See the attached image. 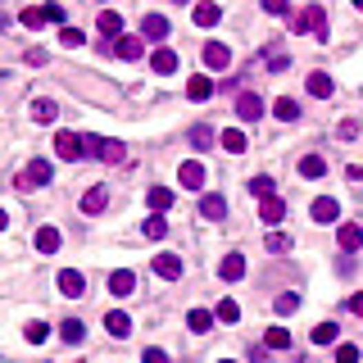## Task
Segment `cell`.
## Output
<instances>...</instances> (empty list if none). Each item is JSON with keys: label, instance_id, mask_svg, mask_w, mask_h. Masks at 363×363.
I'll list each match as a JSON object with an SVG mask.
<instances>
[{"label": "cell", "instance_id": "6da1fadb", "mask_svg": "<svg viewBox=\"0 0 363 363\" xmlns=\"http://www.w3.org/2000/svg\"><path fill=\"white\" fill-rule=\"evenodd\" d=\"M291 32H313L318 41H327V10H322V5H309V10H300L295 23H291Z\"/></svg>", "mask_w": 363, "mask_h": 363}, {"label": "cell", "instance_id": "7a4b0ae2", "mask_svg": "<svg viewBox=\"0 0 363 363\" xmlns=\"http://www.w3.org/2000/svg\"><path fill=\"white\" fill-rule=\"evenodd\" d=\"M50 177H55V168L45 164V159H32V164L14 177V187L19 191H37V187H50Z\"/></svg>", "mask_w": 363, "mask_h": 363}, {"label": "cell", "instance_id": "3957f363", "mask_svg": "<svg viewBox=\"0 0 363 363\" xmlns=\"http://www.w3.org/2000/svg\"><path fill=\"white\" fill-rule=\"evenodd\" d=\"M87 150L96 154V159H105V164H123V159H127V145L110 141V136H87Z\"/></svg>", "mask_w": 363, "mask_h": 363}, {"label": "cell", "instance_id": "277c9868", "mask_svg": "<svg viewBox=\"0 0 363 363\" xmlns=\"http://www.w3.org/2000/svg\"><path fill=\"white\" fill-rule=\"evenodd\" d=\"M55 154H59V159H68V164H77V159L87 154V136H77V132H55Z\"/></svg>", "mask_w": 363, "mask_h": 363}, {"label": "cell", "instance_id": "5b68a950", "mask_svg": "<svg viewBox=\"0 0 363 363\" xmlns=\"http://www.w3.org/2000/svg\"><path fill=\"white\" fill-rule=\"evenodd\" d=\"M236 118H245V123L264 118V96H254V91H241V96H236Z\"/></svg>", "mask_w": 363, "mask_h": 363}, {"label": "cell", "instance_id": "8992f818", "mask_svg": "<svg viewBox=\"0 0 363 363\" xmlns=\"http://www.w3.org/2000/svg\"><path fill=\"white\" fill-rule=\"evenodd\" d=\"M259 218H264L268 227H277V222L287 218V200L277 196V191H273V196H264V200H259Z\"/></svg>", "mask_w": 363, "mask_h": 363}, {"label": "cell", "instance_id": "52a82bcc", "mask_svg": "<svg viewBox=\"0 0 363 363\" xmlns=\"http://www.w3.org/2000/svg\"><path fill=\"white\" fill-rule=\"evenodd\" d=\"M336 245H341L345 254L363 250V227H359V222H341V227H336Z\"/></svg>", "mask_w": 363, "mask_h": 363}, {"label": "cell", "instance_id": "ba28073f", "mask_svg": "<svg viewBox=\"0 0 363 363\" xmlns=\"http://www.w3.org/2000/svg\"><path fill=\"white\" fill-rule=\"evenodd\" d=\"M177 182H182L187 191H200L205 187V164H200V159H187V164L177 168Z\"/></svg>", "mask_w": 363, "mask_h": 363}, {"label": "cell", "instance_id": "9c48e42d", "mask_svg": "<svg viewBox=\"0 0 363 363\" xmlns=\"http://www.w3.org/2000/svg\"><path fill=\"white\" fill-rule=\"evenodd\" d=\"M96 28H100V37H105V41H118V37H123V14L118 10H100Z\"/></svg>", "mask_w": 363, "mask_h": 363}, {"label": "cell", "instance_id": "30bf717a", "mask_svg": "<svg viewBox=\"0 0 363 363\" xmlns=\"http://www.w3.org/2000/svg\"><path fill=\"white\" fill-rule=\"evenodd\" d=\"M205 68H214V73L231 68V50L222 41H209V45H205Z\"/></svg>", "mask_w": 363, "mask_h": 363}, {"label": "cell", "instance_id": "8fae6325", "mask_svg": "<svg viewBox=\"0 0 363 363\" xmlns=\"http://www.w3.org/2000/svg\"><path fill=\"white\" fill-rule=\"evenodd\" d=\"M150 268L164 277V282H177V277H182V259H177V254H154Z\"/></svg>", "mask_w": 363, "mask_h": 363}, {"label": "cell", "instance_id": "7c38bea8", "mask_svg": "<svg viewBox=\"0 0 363 363\" xmlns=\"http://www.w3.org/2000/svg\"><path fill=\"white\" fill-rule=\"evenodd\" d=\"M141 37H145V41H164V37H168V19H164V14H145V19H141Z\"/></svg>", "mask_w": 363, "mask_h": 363}, {"label": "cell", "instance_id": "4fadbf2b", "mask_svg": "<svg viewBox=\"0 0 363 363\" xmlns=\"http://www.w3.org/2000/svg\"><path fill=\"white\" fill-rule=\"evenodd\" d=\"M200 218L222 222V218H227V200H222V196H214V191H209V196L200 200Z\"/></svg>", "mask_w": 363, "mask_h": 363}, {"label": "cell", "instance_id": "5bb4252c", "mask_svg": "<svg viewBox=\"0 0 363 363\" xmlns=\"http://www.w3.org/2000/svg\"><path fill=\"white\" fill-rule=\"evenodd\" d=\"M114 55L118 59H141L145 55V37H118V41H114Z\"/></svg>", "mask_w": 363, "mask_h": 363}, {"label": "cell", "instance_id": "9a60e30c", "mask_svg": "<svg viewBox=\"0 0 363 363\" xmlns=\"http://www.w3.org/2000/svg\"><path fill=\"white\" fill-rule=\"evenodd\" d=\"M59 291H64L68 300H77L82 291H87V277L77 273V268H64V273H59Z\"/></svg>", "mask_w": 363, "mask_h": 363}, {"label": "cell", "instance_id": "2e32d148", "mask_svg": "<svg viewBox=\"0 0 363 363\" xmlns=\"http://www.w3.org/2000/svg\"><path fill=\"white\" fill-rule=\"evenodd\" d=\"M309 214H313V222H336V218H341V205H336L331 196H318Z\"/></svg>", "mask_w": 363, "mask_h": 363}, {"label": "cell", "instance_id": "e0dca14e", "mask_svg": "<svg viewBox=\"0 0 363 363\" xmlns=\"http://www.w3.org/2000/svg\"><path fill=\"white\" fill-rule=\"evenodd\" d=\"M105 205H110V187H87V196H82V214H105Z\"/></svg>", "mask_w": 363, "mask_h": 363}, {"label": "cell", "instance_id": "ac0fdd59", "mask_svg": "<svg viewBox=\"0 0 363 363\" xmlns=\"http://www.w3.org/2000/svg\"><path fill=\"white\" fill-rule=\"evenodd\" d=\"M191 19H196V28H218L222 10H218V5H214V0H200V5H196V14H191Z\"/></svg>", "mask_w": 363, "mask_h": 363}, {"label": "cell", "instance_id": "d6986e66", "mask_svg": "<svg viewBox=\"0 0 363 363\" xmlns=\"http://www.w3.org/2000/svg\"><path fill=\"white\" fill-rule=\"evenodd\" d=\"M105 331H110V336H127V331H132V318H127V313H123V309H110V313H105Z\"/></svg>", "mask_w": 363, "mask_h": 363}, {"label": "cell", "instance_id": "ffe728a7", "mask_svg": "<svg viewBox=\"0 0 363 363\" xmlns=\"http://www.w3.org/2000/svg\"><path fill=\"white\" fill-rule=\"evenodd\" d=\"M218 277L222 282H241L245 277V254H227V259L218 264Z\"/></svg>", "mask_w": 363, "mask_h": 363}, {"label": "cell", "instance_id": "44dd1931", "mask_svg": "<svg viewBox=\"0 0 363 363\" xmlns=\"http://www.w3.org/2000/svg\"><path fill=\"white\" fill-rule=\"evenodd\" d=\"M110 291H114V295H132V291H136V273H132V268L110 273Z\"/></svg>", "mask_w": 363, "mask_h": 363}, {"label": "cell", "instance_id": "7402d4cb", "mask_svg": "<svg viewBox=\"0 0 363 363\" xmlns=\"http://www.w3.org/2000/svg\"><path fill=\"white\" fill-rule=\"evenodd\" d=\"M28 114H32V123H55L59 118V105H55V100H32V105H28Z\"/></svg>", "mask_w": 363, "mask_h": 363}, {"label": "cell", "instance_id": "603a6c76", "mask_svg": "<svg viewBox=\"0 0 363 363\" xmlns=\"http://www.w3.org/2000/svg\"><path fill=\"white\" fill-rule=\"evenodd\" d=\"M150 68H154V73H159V77L177 73V55H173V50H168V45H159V50H154V55H150Z\"/></svg>", "mask_w": 363, "mask_h": 363}, {"label": "cell", "instance_id": "cb8c5ba5", "mask_svg": "<svg viewBox=\"0 0 363 363\" xmlns=\"http://www.w3.org/2000/svg\"><path fill=\"white\" fill-rule=\"evenodd\" d=\"M145 205H150V214L173 209V191H168V187H150V191H145Z\"/></svg>", "mask_w": 363, "mask_h": 363}, {"label": "cell", "instance_id": "d4e9b609", "mask_svg": "<svg viewBox=\"0 0 363 363\" xmlns=\"http://www.w3.org/2000/svg\"><path fill=\"white\" fill-rule=\"evenodd\" d=\"M309 96H318V100H331V91H336V82H331L327 73H309Z\"/></svg>", "mask_w": 363, "mask_h": 363}, {"label": "cell", "instance_id": "484cf974", "mask_svg": "<svg viewBox=\"0 0 363 363\" xmlns=\"http://www.w3.org/2000/svg\"><path fill=\"white\" fill-rule=\"evenodd\" d=\"M322 173H327V159H322V154H304V159H300V177H309V182H318Z\"/></svg>", "mask_w": 363, "mask_h": 363}, {"label": "cell", "instance_id": "4316f807", "mask_svg": "<svg viewBox=\"0 0 363 363\" xmlns=\"http://www.w3.org/2000/svg\"><path fill=\"white\" fill-rule=\"evenodd\" d=\"M218 145H222L227 154H245V145H250V141H245V132H241V127H227V132L218 136Z\"/></svg>", "mask_w": 363, "mask_h": 363}, {"label": "cell", "instance_id": "83f0119b", "mask_svg": "<svg viewBox=\"0 0 363 363\" xmlns=\"http://www.w3.org/2000/svg\"><path fill=\"white\" fill-rule=\"evenodd\" d=\"M187 96L196 100V105H200V100H209V96H214V82H209V77H205V73H196V77H191V82H187Z\"/></svg>", "mask_w": 363, "mask_h": 363}, {"label": "cell", "instance_id": "f1b7e54d", "mask_svg": "<svg viewBox=\"0 0 363 363\" xmlns=\"http://www.w3.org/2000/svg\"><path fill=\"white\" fill-rule=\"evenodd\" d=\"M32 241H37V250H41V254H55L59 250V227H37Z\"/></svg>", "mask_w": 363, "mask_h": 363}, {"label": "cell", "instance_id": "f546056e", "mask_svg": "<svg viewBox=\"0 0 363 363\" xmlns=\"http://www.w3.org/2000/svg\"><path fill=\"white\" fill-rule=\"evenodd\" d=\"M141 231H145V241H164V236H168V218H164V214H150Z\"/></svg>", "mask_w": 363, "mask_h": 363}, {"label": "cell", "instance_id": "4dcf8cb0", "mask_svg": "<svg viewBox=\"0 0 363 363\" xmlns=\"http://www.w3.org/2000/svg\"><path fill=\"white\" fill-rule=\"evenodd\" d=\"M187 327L196 331V336H205V331L214 327V313H209V309H191V313H187Z\"/></svg>", "mask_w": 363, "mask_h": 363}, {"label": "cell", "instance_id": "1f68e13d", "mask_svg": "<svg viewBox=\"0 0 363 363\" xmlns=\"http://www.w3.org/2000/svg\"><path fill=\"white\" fill-rule=\"evenodd\" d=\"M214 141H218V136H214L209 123H196V127H191V145H196V150H209Z\"/></svg>", "mask_w": 363, "mask_h": 363}, {"label": "cell", "instance_id": "d6a6232c", "mask_svg": "<svg viewBox=\"0 0 363 363\" xmlns=\"http://www.w3.org/2000/svg\"><path fill=\"white\" fill-rule=\"evenodd\" d=\"M214 318H218V322H227V327H231V322H241V304H236V300H218V309H214Z\"/></svg>", "mask_w": 363, "mask_h": 363}, {"label": "cell", "instance_id": "836d02e7", "mask_svg": "<svg viewBox=\"0 0 363 363\" xmlns=\"http://www.w3.org/2000/svg\"><path fill=\"white\" fill-rule=\"evenodd\" d=\"M264 345H268V350H291V331L287 327H268L264 331Z\"/></svg>", "mask_w": 363, "mask_h": 363}, {"label": "cell", "instance_id": "e575fe53", "mask_svg": "<svg viewBox=\"0 0 363 363\" xmlns=\"http://www.w3.org/2000/svg\"><path fill=\"white\" fill-rule=\"evenodd\" d=\"M273 114H277V118H282V123H295V118H300V100L282 96V100H277V105H273Z\"/></svg>", "mask_w": 363, "mask_h": 363}, {"label": "cell", "instance_id": "d590c367", "mask_svg": "<svg viewBox=\"0 0 363 363\" xmlns=\"http://www.w3.org/2000/svg\"><path fill=\"white\" fill-rule=\"evenodd\" d=\"M59 336H64L68 345H82V336H87V327H82L77 318H64V322H59Z\"/></svg>", "mask_w": 363, "mask_h": 363}, {"label": "cell", "instance_id": "8d00e7d4", "mask_svg": "<svg viewBox=\"0 0 363 363\" xmlns=\"http://www.w3.org/2000/svg\"><path fill=\"white\" fill-rule=\"evenodd\" d=\"M336 336H341L336 322H318V327H313V345H336Z\"/></svg>", "mask_w": 363, "mask_h": 363}, {"label": "cell", "instance_id": "74e56055", "mask_svg": "<svg viewBox=\"0 0 363 363\" xmlns=\"http://www.w3.org/2000/svg\"><path fill=\"white\" fill-rule=\"evenodd\" d=\"M273 309H277V313H282V318H291V313H295V309H300V295H295V291H282V295L273 300Z\"/></svg>", "mask_w": 363, "mask_h": 363}, {"label": "cell", "instance_id": "f35d334b", "mask_svg": "<svg viewBox=\"0 0 363 363\" xmlns=\"http://www.w3.org/2000/svg\"><path fill=\"white\" fill-rule=\"evenodd\" d=\"M19 23H23V28H32V32H37V28H45V23H50V19H45V5H41V10H37V5H32V10H23Z\"/></svg>", "mask_w": 363, "mask_h": 363}, {"label": "cell", "instance_id": "ab89813d", "mask_svg": "<svg viewBox=\"0 0 363 363\" xmlns=\"http://www.w3.org/2000/svg\"><path fill=\"white\" fill-rule=\"evenodd\" d=\"M268 254H287L291 250V236H287V231H268Z\"/></svg>", "mask_w": 363, "mask_h": 363}, {"label": "cell", "instance_id": "60d3db41", "mask_svg": "<svg viewBox=\"0 0 363 363\" xmlns=\"http://www.w3.org/2000/svg\"><path fill=\"white\" fill-rule=\"evenodd\" d=\"M23 336H28L32 345H41V341H50V327H45V322H28V327H23Z\"/></svg>", "mask_w": 363, "mask_h": 363}, {"label": "cell", "instance_id": "b9f144b4", "mask_svg": "<svg viewBox=\"0 0 363 363\" xmlns=\"http://www.w3.org/2000/svg\"><path fill=\"white\" fill-rule=\"evenodd\" d=\"M336 363H359V345L341 341V345H336Z\"/></svg>", "mask_w": 363, "mask_h": 363}, {"label": "cell", "instance_id": "7bdbcfd3", "mask_svg": "<svg viewBox=\"0 0 363 363\" xmlns=\"http://www.w3.org/2000/svg\"><path fill=\"white\" fill-rule=\"evenodd\" d=\"M250 191H254V196H259V200H264V196H273V177H268V173L250 177Z\"/></svg>", "mask_w": 363, "mask_h": 363}, {"label": "cell", "instance_id": "ee69618b", "mask_svg": "<svg viewBox=\"0 0 363 363\" xmlns=\"http://www.w3.org/2000/svg\"><path fill=\"white\" fill-rule=\"evenodd\" d=\"M82 41H87V37L77 32V28H64V32H59V45H68V50H77Z\"/></svg>", "mask_w": 363, "mask_h": 363}, {"label": "cell", "instance_id": "f6af8a7d", "mask_svg": "<svg viewBox=\"0 0 363 363\" xmlns=\"http://www.w3.org/2000/svg\"><path fill=\"white\" fill-rule=\"evenodd\" d=\"M287 10H291V0H264V14H273V19H282Z\"/></svg>", "mask_w": 363, "mask_h": 363}, {"label": "cell", "instance_id": "bcb514c9", "mask_svg": "<svg viewBox=\"0 0 363 363\" xmlns=\"http://www.w3.org/2000/svg\"><path fill=\"white\" fill-rule=\"evenodd\" d=\"M336 136H341V141H354V136H359V123H354V118H345L341 127H336Z\"/></svg>", "mask_w": 363, "mask_h": 363}, {"label": "cell", "instance_id": "7dc6e473", "mask_svg": "<svg viewBox=\"0 0 363 363\" xmlns=\"http://www.w3.org/2000/svg\"><path fill=\"white\" fill-rule=\"evenodd\" d=\"M345 309H350L354 318H363V291H354V295H350V300H345Z\"/></svg>", "mask_w": 363, "mask_h": 363}, {"label": "cell", "instance_id": "c3c4849f", "mask_svg": "<svg viewBox=\"0 0 363 363\" xmlns=\"http://www.w3.org/2000/svg\"><path fill=\"white\" fill-rule=\"evenodd\" d=\"M23 59H28V64H32V68H41V64H45V59H50V55H45V50H37V45H32V50H28V55H23Z\"/></svg>", "mask_w": 363, "mask_h": 363}, {"label": "cell", "instance_id": "681fc988", "mask_svg": "<svg viewBox=\"0 0 363 363\" xmlns=\"http://www.w3.org/2000/svg\"><path fill=\"white\" fill-rule=\"evenodd\" d=\"M141 363H168V354H164V350H154V345H150V350L141 354Z\"/></svg>", "mask_w": 363, "mask_h": 363}, {"label": "cell", "instance_id": "f907efd6", "mask_svg": "<svg viewBox=\"0 0 363 363\" xmlns=\"http://www.w3.org/2000/svg\"><path fill=\"white\" fill-rule=\"evenodd\" d=\"M45 19H50V23H64V5H55V0H50V5H45Z\"/></svg>", "mask_w": 363, "mask_h": 363}, {"label": "cell", "instance_id": "816d5d0a", "mask_svg": "<svg viewBox=\"0 0 363 363\" xmlns=\"http://www.w3.org/2000/svg\"><path fill=\"white\" fill-rule=\"evenodd\" d=\"M287 64H291L287 55H273V59H268V68H273V73H287Z\"/></svg>", "mask_w": 363, "mask_h": 363}, {"label": "cell", "instance_id": "f5cc1de1", "mask_svg": "<svg viewBox=\"0 0 363 363\" xmlns=\"http://www.w3.org/2000/svg\"><path fill=\"white\" fill-rule=\"evenodd\" d=\"M5 227H10V214H5V209H0V231H5Z\"/></svg>", "mask_w": 363, "mask_h": 363}, {"label": "cell", "instance_id": "db71d44e", "mask_svg": "<svg viewBox=\"0 0 363 363\" xmlns=\"http://www.w3.org/2000/svg\"><path fill=\"white\" fill-rule=\"evenodd\" d=\"M354 10H363V0H354Z\"/></svg>", "mask_w": 363, "mask_h": 363}, {"label": "cell", "instance_id": "11a10c76", "mask_svg": "<svg viewBox=\"0 0 363 363\" xmlns=\"http://www.w3.org/2000/svg\"><path fill=\"white\" fill-rule=\"evenodd\" d=\"M218 363H236V359H218Z\"/></svg>", "mask_w": 363, "mask_h": 363}]
</instances>
